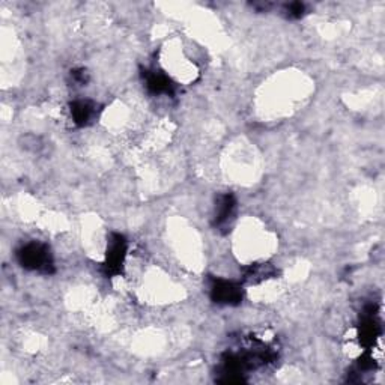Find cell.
<instances>
[{
	"instance_id": "obj_1",
	"label": "cell",
	"mask_w": 385,
	"mask_h": 385,
	"mask_svg": "<svg viewBox=\"0 0 385 385\" xmlns=\"http://www.w3.org/2000/svg\"><path fill=\"white\" fill-rule=\"evenodd\" d=\"M17 260L24 269L38 271L42 274H52L54 260L50 249L42 242H29L17 251Z\"/></svg>"
},
{
	"instance_id": "obj_2",
	"label": "cell",
	"mask_w": 385,
	"mask_h": 385,
	"mask_svg": "<svg viewBox=\"0 0 385 385\" xmlns=\"http://www.w3.org/2000/svg\"><path fill=\"white\" fill-rule=\"evenodd\" d=\"M128 251V242L124 235L120 233H111L107 246L106 253V262H104V272L107 277H115L119 276L124 268L125 256Z\"/></svg>"
},
{
	"instance_id": "obj_3",
	"label": "cell",
	"mask_w": 385,
	"mask_h": 385,
	"mask_svg": "<svg viewBox=\"0 0 385 385\" xmlns=\"http://www.w3.org/2000/svg\"><path fill=\"white\" fill-rule=\"evenodd\" d=\"M211 299L221 306H237L242 299V289L235 281L214 278L211 283Z\"/></svg>"
},
{
	"instance_id": "obj_4",
	"label": "cell",
	"mask_w": 385,
	"mask_h": 385,
	"mask_svg": "<svg viewBox=\"0 0 385 385\" xmlns=\"http://www.w3.org/2000/svg\"><path fill=\"white\" fill-rule=\"evenodd\" d=\"M381 336V322L377 317L375 306H368L364 310L361 324L359 327V339L364 346H372Z\"/></svg>"
},
{
	"instance_id": "obj_5",
	"label": "cell",
	"mask_w": 385,
	"mask_h": 385,
	"mask_svg": "<svg viewBox=\"0 0 385 385\" xmlns=\"http://www.w3.org/2000/svg\"><path fill=\"white\" fill-rule=\"evenodd\" d=\"M145 86L152 95H173L175 83L162 71H145Z\"/></svg>"
},
{
	"instance_id": "obj_6",
	"label": "cell",
	"mask_w": 385,
	"mask_h": 385,
	"mask_svg": "<svg viewBox=\"0 0 385 385\" xmlns=\"http://www.w3.org/2000/svg\"><path fill=\"white\" fill-rule=\"evenodd\" d=\"M237 211V199L230 193H224L219 196L217 202H215V212H214V226L224 228L228 226L229 221Z\"/></svg>"
},
{
	"instance_id": "obj_7",
	"label": "cell",
	"mask_w": 385,
	"mask_h": 385,
	"mask_svg": "<svg viewBox=\"0 0 385 385\" xmlns=\"http://www.w3.org/2000/svg\"><path fill=\"white\" fill-rule=\"evenodd\" d=\"M97 115V106L89 100H77L71 102V116L74 124L79 127H86L91 124L93 116Z\"/></svg>"
},
{
	"instance_id": "obj_8",
	"label": "cell",
	"mask_w": 385,
	"mask_h": 385,
	"mask_svg": "<svg viewBox=\"0 0 385 385\" xmlns=\"http://www.w3.org/2000/svg\"><path fill=\"white\" fill-rule=\"evenodd\" d=\"M274 274H276V269L271 265H251L246 271V278H249L251 281H259V280L268 278Z\"/></svg>"
},
{
	"instance_id": "obj_9",
	"label": "cell",
	"mask_w": 385,
	"mask_h": 385,
	"mask_svg": "<svg viewBox=\"0 0 385 385\" xmlns=\"http://www.w3.org/2000/svg\"><path fill=\"white\" fill-rule=\"evenodd\" d=\"M285 13L289 18H301L306 13V6L301 2H292L286 5Z\"/></svg>"
},
{
	"instance_id": "obj_10",
	"label": "cell",
	"mask_w": 385,
	"mask_h": 385,
	"mask_svg": "<svg viewBox=\"0 0 385 385\" xmlns=\"http://www.w3.org/2000/svg\"><path fill=\"white\" fill-rule=\"evenodd\" d=\"M71 76H72L74 81H77L79 84L88 83V72L84 70H74V71H71Z\"/></svg>"
}]
</instances>
